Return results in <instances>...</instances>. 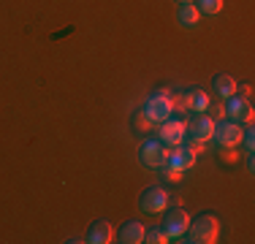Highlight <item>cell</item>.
I'll return each instance as SVG.
<instances>
[{"label":"cell","mask_w":255,"mask_h":244,"mask_svg":"<svg viewBox=\"0 0 255 244\" xmlns=\"http://www.w3.org/2000/svg\"><path fill=\"white\" fill-rule=\"evenodd\" d=\"M185 136H187V122L185 120H171V117H168L160 125V141H166L171 146L182 144V141H185Z\"/></svg>","instance_id":"6"},{"label":"cell","mask_w":255,"mask_h":244,"mask_svg":"<svg viewBox=\"0 0 255 244\" xmlns=\"http://www.w3.org/2000/svg\"><path fill=\"white\" fill-rule=\"evenodd\" d=\"M198 19H201V11H198L193 3H182L179 5V22L185 24V27H196Z\"/></svg>","instance_id":"14"},{"label":"cell","mask_w":255,"mask_h":244,"mask_svg":"<svg viewBox=\"0 0 255 244\" xmlns=\"http://www.w3.org/2000/svg\"><path fill=\"white\" fill-rule=\"evenodd\" d=\"M168 103H171V112H187V98L185 93H168Z\"/></svg>","instance_id":"17"},{"label":"cell","mask_w":255,"mask_h":244,"mask_svg":"<svg viewBox=\"0 0 255 244\" xmlns=\"http://www.w3.org/2000/svg\"><path fill=\"white\" fill-rule=\"evenodd\" d=\"M168 204V195L163 187H147V190L141 193V201H138V206H141V212H147V215H157V212H163Z\"/></svg>","instance_id":"5"},{"label":"cell","mask_w":255,"mask_h":244,"mask_svg":"<svg viewBox=\"0 0 255 244\" xmlns=\"http://www.w3.org/2000/svg\"><path fill=\"white\" fill-rule=\"evenodd\" d=\"M187 228V212L185 209H168L166 212V220H163V231H166L168 239H177V236L185 234Z\"/></svg>","instance_id":"7"},{"label":"cell","mask_w":255,"mask_h":244,"mask_svg":"<svg viewBox=\"0 0 255 244\" xmlns=\"http://www.w3.org/2000/svg\"><path fill=\"white\" fill-rule=\"evenodd\" d=\"M239 98H247V101H250V93H253V90H250V84H242V87H239Z\"/></svg>","instance_id":"21"},{"label":"cell","mask_w":255,"mask_h":244,"mask_svg":"<svg viewBox=\"0 0 255 244\" xmlns=\"http://www.w3.org/2000/svg\"><path fill=\"white\" fill-rule=\"evenodd\" d=\"M117 242H123V244H138V242H144V225L141 223H125L123 231H120V239Z\"/></svg>","instance_id":"11"},{"label":"cell","mask_w":255,"mask_h":244,"mask_svg":"<svg viewBox=\"0 0 255 244\" xmlns=\"http://www.w3.org/2000/svg\"><path fill=\"white\" fill-rule=\"evenodd\" d=\"M215 93L220 98H231L236 93V82L228 76V73H223V76H215Z\"/></svg>","instance_id":"15"},{"label":"cell","mask_w":255,"mask_h":244,"mask_svg":"<svg viewBox=\"0 0 255 244\" xmlns=\"http://www.w3.org/2000/svg\"><path fill=\"white\" fill-rule=\"evenodd\" d=\"M112 239H114V228L109 223H95L93 231H90V236H87L90 244H106Z\"/></svg>","instance_id":"12"},{"label":"cell","mask_w":255,"mask_h":244,"mask_svg":"<svg viewBox=\"0 0 255 244\" xmlns=\"http://www.w3.org/2000/svg\"><path fill=\"white\" fill-rule=\"evenodd\" d=\"M223 112L231 117V122H239V125H242V122H250L253 120V103L247 101V98H239L234 93L228 98V103L223 106Z\"/></svg>","instance_id":"4"},{"label":"cell","mask_w":255,"mask_h":244,"mask_svg":"<svg viewBox=\"0 0 255 244\" xmlns=\"http://www.w3.org/2000/svg\"><path fill=\"white\" fill-rule=\"evenodd\" d=\"M187 130H190V136L196 138V141H209L212 138V130H215V122H212L209 117H196L187 125Z\"/></svg>","instance_id":"10"},{"label":"cell","mask_w":255,"mask_h":244,"mask_svg":"<svg viewBox=\"0 0 255 244\" xmlns=\"http://www.w3.org/2000/svg\"><path fill=\"white\" fill-rule=\"evenodd\" d=\"M144 114L149 122H166L171 117V103H168V90H157L147 98L144 103Z\"/></svg>","instance_id":"2"},{"label":"cell","mask_w":255,"mask_h":244,"mask_svg":"<svg viewBox=\"0 0 255 244\" xmlns=\"http://www.w3.org/2000/svg\"><path fill=\"white\" fill-rule=\"evenodd\" d=\"M185 231H187V242L190 244H215L217 236H220V223H217L215 215H201Z\"/></svg>","instance_id":"1"},{"label":"cell","mask_w":255,"mask_h":244,"mask_svg":"<svg viewBox=\"0 0 255 244\" xmlns=\"http://www.w3.org/2000/svg\"><path fill=\"white\" fill-rule=\"evenodd\" d=\"M185 98H187V112L201 114L209 109V95L201 93V90H190V93H185Z\"/></svg>","instance_id":"13"},{"label":"cell","mask_w":255,"mask_h":244,"mask_svg":"<svg viewBox=\"0 0 255 244\" xmlns=\"http://www.w3.org/2000/svg\"><path fill=\"white\" fill-rule=\"evenodd\" d=\"M144 242L147 244H166L168 242V236H166V231L163 228H144Z\"/></svg>","instance_id":"16"},{"label":"cell","mask_w":255,"mask_h":244,"mask_svg":"<svg viewBox=\"0 0 255 244\" xmlns=\"http://www.w3.org/2000/svg\"><path fill=\"white\" fill-rule=\"evenodd\" d=\"M242 138H245L247 152H253V146H255V133H253V127H247V130H245V136H242Z\"/></svg>","instance_id":"19"},{"label":"cell","mask_w":255,"mask_h":244,"mask_svg":"<svg viewBox=\"0 0 255 244\" xmlns=\"http://www.w3.org/2000/svg\"><path fill=\"white\" fill-rule=\"evenodd\" d=\"M179 3H190V0H179Z\"/></svg>","instance_id":"22"},{"label":"cell","mask_w":255,"mask_h":244,"mask_svg":"<svg viewBox=\"0 0 255 244\" xmlns=\"http://www.w3.org/2000/svg\"><path fill=\"white\" fill-rule=\"evenodd\" d=\"M242 136H245V130H242L239 122H217L215 130H212V138H217L220 146H236L242 141Z\"/></svg>","instance_id":"3"},{"label":"cell","mask_w":255,"mask_h":244,"mask_svg":"<svg viewBox=\"0 0 255 244\" xmlns=\"http://www.w3.org/2000/svg\"><path fill=\"white\" fill-rule=\"evenodd\" d=\"M193 163H196V152H193L190 146H179V144H177V149H171L166 157V166L171 171H187Z\"/></svg>","instance_id":"9"},{"label":"cell","mask_w":255,"mask_h":244,"mask_svg":"<svg viewBox=\"0 0 255 244\" xmlns=\"http://www.w3.org/2000/svg\"><path fill=\"white\" fill-rule=\"evenodd\" d=\"M138 157H141V163H144L147 168H160V166H166L168 152L163 149L157 141H144L141 152H138Z\"/></svg>","instance_id":"8"},{"label":"cell","mask_w":255,"mask_h":244,"mask_svg":"<svg viewBox=\"0 0 255 244\" xmlns=\"http://www.w3.org/2000/svg\"><path fill=\"white\" fill-rule=\"evenodd\" d=\"M223 8V0H198V11L204 14H217Z\"/></svg>","instance_id":"18"},{"label":"cell","mask_w":255,"mask_h":244,"mask_svg":"<svg viewBox=\"0 0 255 244\" xmlns=\"http://www.w3.org/2000/svg\"><path fill=\"white\" fill-rule=\"evenodd\" d=\"M136 125H138V127H147V125H149V120H147V114H144V112L136 114Z\"/></svg>","instance_id":"20"}]
</instances>
